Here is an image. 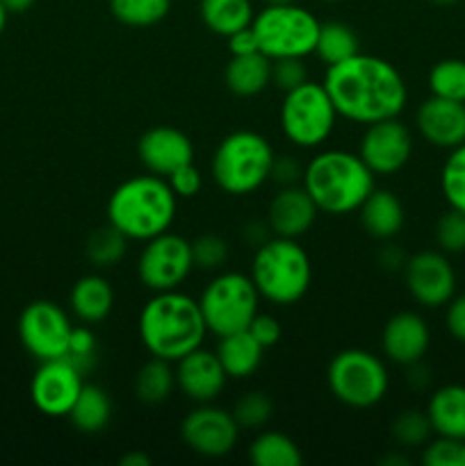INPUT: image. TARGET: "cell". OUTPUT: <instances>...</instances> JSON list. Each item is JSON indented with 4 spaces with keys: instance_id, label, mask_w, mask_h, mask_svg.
<instances>
[{
    "instance_id": "6da1fadb",
    "label": "cell",
    "mask_w": 465,
    "mask_h": 466,
    "mask_svg": "<svg viewBox=\"0 0 465 466\" xmlns=\"http://www.w3.org/2000/svg\"><path fill=\"white\" fill-rule=\"evenodd\" d=\"M322 85L336 105L337 116L360 126L397 118L408 103L401 73L377 55L358 53L333 64L326 68Z\"/></svg>"
},
{
    "instance_id": "7a4b0ae2",
    "label": "cell",
    "mask_w": 465,
    "mask_h": 466,
    "mask_svg": "<svg viewBox=\"0 0 465 466\" xmlns=\"http://www.w3.org/2000/svg\"><path fill=\"white\" fill-rule=\"evenodd\" d=\"M208 328L199 300L182 291H155L140 312V339L153 358L178 362L201 349Z\"/></svg>"
},
{
    "instance_id": "3957f363",
    "label": "cell",
    "mask_w": 465,
    "mask_h": 466,
    "mask_svg": "<svg viewBox=\"0 0 465 466\" xmlns=\"http://www.w3.org/2000/svg\"><path fill=\"white\" fill-rule=\"evenodd\" d=\"M178 196L167 177L135 176L121 182L108 200V223L128 241H149L171 228Z\"/></svg>"
},
{
    "instance_id": "277c9868",
    "label": "cell",
    "mask_w": 465,
    "mask_h": 466,
    "mask_svg": "<svg viewBox=\"0 0 465 466\" xmlns=\"http://www.w3.org/2000/svg\"><path fill=\"white\" fill-rule=\"evenodd\" d=\"M374 177L358 153L322 150L305 164L301 182L319 212L342 217L356 212L372 194Z\"/></svg>"
},
{
    "instance_id": "5b68a950",
    "label": "cell",
    "mask_w": 465,
    "mask_h": 466,
    "mask_svg": "<svg viewBox=\"0 0 465 466\" xmlns=\"http://www.w3.org/2000/svg\"><path fill=\"white\" fill-rule=\"evenodd\" d=\"M249 276L260 299L285 308L308 294L313 264L299 241L274 235L255 248Z\"/></svg>"
},
{
    "instance_id": "8992f818",
    "label": "cell",
    "mask_w": 465,
    "mask_h": 466,
    "mask_svg": "<svg viewBox=\"0 0 465 466\" xmlns=\"http://www.w3.org/2000/svg\"><path fill=\"white\" fill-rule=\"evenodd\" d=\"M274 148L253 130H235L219 141L210 162L214 182L228 196H249L272 176Z\"/></svg>"
},
{
    "instance_id": "52a82bcc",
    "label": "cell",
    "mask_w": 465,
    "mask_h": 466,
    "mask_svg": "<svg viewBox=\"0 0 465 466\" xmlns=\"http://www.w3.org/2000/svg\"><path fill=\"white\" fill-rule=\"evenodd\" d=\"M319 25L313 12L299 7L296 3L290 5H264L263 12H258L251 23V30L255 32L260 53L269 59L281 57H301L315 55Z\"/></svg>"
},
{
    "instance_id": "ba28073f",
    "label": "cell",
    "mask_w": 465,
    "mask_h": 466,
    "mask_svg": "<svg viewBox=\"0 0 465 466\" xmlns=\"http://www.w3.org/2000/svg\"><path fill=\"white\" fill-rule=\"evenodd\" d=\"M208 332L217 337L232 335L249 328L260 308V294L251 276L223 271L208 282L199 299Z\"/></svg>"
},
{
    "instance_id": "9c48e42d",
    "label": "cell",
    "mask_w": 465,
    "mask_h": 466,
    "mask_svg": "<svg viewBox=\"0 0 465 466\" xmlns=\"http://www.w3.org/2000/svg\"><path fill=\"white\" fill-rule=\"evenodd\" d=\"M326 382L333 399L351 410H367L381 403L390 385L386 364L363 349L340 350L328 364Z\"/></svg>"
},
{
    "instance_id": "30bf717a",
    "label": "cell",
    "mask_w": 465,
    "mask_h": 466,
    "mask_svg": "<svg viewBox=\"0 0 465 466\" xmlns=\"http://www.w3.org/2000/svg\"><path fill=\"white\" fill-rule=\"evenodd\" d=\"M278 118L290 144L299 148H319L336 127L337 109L322 82L305 80L283 96Z\"/></svg>"
},
{
    "instance_id": "8fae6325",
    "label": "cell",
    "mask_w": 465,
    "mask_h": 466,
    "mask_svg": "<svg viewBox=\"0 0 465 466\" xmlns=\"http://www.w3.org/2000/svg\"><path fill=\"white\" fill-rule=\"evenodd\" d=\"M144 244L137 262V276L141 285L150 291L178 289L194 268L191 241L167 230Z\"/></svg>"
},
{
    "instance_id": "7c38bea8",
    "label": "cell",
    "mask_w": 465,
    "mask_h": 466,
    "mask_svg": "<svg viewBox=\"0 0 465 466\" xmlns=\"http://www.w3.org/2000/svg\"><path fill=\"white\" fill-rule=\"evenodd\" d=\"M71 330L67 312L50 300H32L18 317V339L39 362L67 358Z\"/></svg>"
},
{
    "instance_id": "4fadbf2b",
    "label": "cell",
    "mask_w": 465,
    "mask_h": 466,
    "mask_svg": "<svg viewBox=\"0 0 465 466\" xmlns=\"http://www.w3.org/2000/svg\"><path fill=\"white\" fill-rule=\"evenodd\" d=\"M181 437L196 455L223 458L237 446L240 426L228 410L201 403L182 419Z\"/></svg>"
},
{
    "instance_id": "5bb4252c",
    "label": "cell",
    "mask_w": 465,
    "mask_h": 466,
    "mask_svg": "<svg viewBox=\"0 0 465 466\" xmlns=\"http://www.w3.org/2000/svg\"><path fill=\"white\" fill-rule=\"evenodd\" d=\"M406 289L415 303L436 309L456 294V273L442 250H419L404 264Z\"/></svg>"
},
{
    "instance_id": "9a60e30c",
    "label": "cell",
    "mask_w": 465,
    "mask_h": 466,
    "mask_svg": "<svg viewBox=\"0 0 465 466\" xmlns=\"http://www.w3.org/2000/svg\"><path fill=\"white\" fill-rule=\"evenodd\" d=\"M82 378L85 376L73 367V362L68 358L41 362V367L36 369L30 382L32 405H35L44 417H68L78 394H80L82 385H85Z\"/></svg>"
},
{
    "instance_id": "2e32d148",
    "label": "cell",
    "mask_w": 465,
    "mask_h": 466,
    "mask_svg": "<svg viewBox=\"0 0 465 466\" xmlns=\"http://www.w3.org/2000/svg\"><path fill=\"white\" fill-rule=\"evenodd\" d=\"M360 139L358 155L374 176H392L408 164L413 155V135L408 127L397 118H386L365 126Z\"/></svg>"
},
{
    "instance_id": "e0dca14e",
    "label": "cell",
    "mask_w": 465,
    "mask_h": 466,
    "mask_svg": "<svg viewBox=\"0 0 465 466\" xmlns=\"http://www.w3.org/2000/svg\"><path fill=\"white\" fill-rule=\"evenodd\" d=\"M137 155L146 171L160 177H169L181 167L194 162V144L178 127L155 126L140 137Z\"/></svg>"
},
{
    "instance_id": "ac0fdd59",
    "label": "cell",
    "mask_w": 465,
    "mask_h": 466,
    "mask_svg": "<svg viewBox=\"0 0 465 466\" xmlns=\"http://www.w3.org/2000/svg\"><path fill=\"white\" fill-rule=\"evenodd\" d=\"M419 137L436 148H456L465 144V103L450 98L424 100L415 114Z\"/></svg>"
},
{
    "instance_id": "d6986e66",
    "label": "cell",
    "mask_w": 465,
    "mask_h": 466,
    "mask_svg": "<svg viewBox=\"0 0 465 466\" xmlns=\"http://www.w3.org/2000/svg\"><path fill=\"white\" fill-rule=\"evenodd\" d=\"M226 371L217 353L196 349L176 362V387L191 403H212L226 387Z\"/></svg>"
},
{
    "instance_id": "ffe728a7",
    "label": "cell",
    "mask_w": 465,
    "mask_h": 466,
    "mask_svg": "<svg viewBox=\"0 0 465 466\" xmlns=\"http://www.w3.org/2000/svg\"><path fill=\"white\" fill-rule=\"evenodd\" d=\"M431 344V330L418 312H397L383 326L381 349L399 367L419 362Z\"/></svg>"
},
{
    "instance_id": "44dd1931",
    "label": "cell",
    "mask_w": 465,
    "mask_h": 466,
    "mask_svg": "<svg viewBox=\"0 0 465 466\" xmlns=\"http://www.w3.org/2000/svg\"><path fill=\"white\" fill-rule=\"evenodd\" d=\"M317 205L310 198L304 185L281 187L269 200L267 208V226L272 235L287 237V239H299L301 235L313 228L317 218Z\"/></svg>"
},
{
    "instance_id": "7402d4cb",
    "label": "cell",
    "mask_w": 465,
    "mask_h": 466,
    "mask_svg": "<svg viewBox=\"0 0 465 466\" xmlns=\"http://www.w3.org/2000/svg\"><path fill=\"white\" fill-rule=\"evenodd\" d=\"M358 212L365 232L378 241H390L404 228V205L388 189H377L374 187L372 194L358 208Z\"/></svg>"
},
{
    "instance_id": "603a6c76",
    "label": "cell",
    "mask_w": 465,
    "mask_h": 466,
    "mask_svg": "<svg viewBox=\"0 0 465 466\" xmlns=\"http://www.w3.org/2000/svg\"><path fill=\"white\" fill-rule=\"evenodd\" d=\"M427 417L436 435L465 440V385H445L433 391Z\"/></svg>"
},
{
    "instance_id": "cb8c5ba5",
    "label": "cell",
    "mask_w": 465,
    "mask_h": 466,
    "mask_svg": "<svg viewBox=\"0 0 465 466\" xmlns=\"http://www.w3.org/2000/svg\"><path fill=\"white\" fill-rule=\"evenodd\" d=\"M114 308V289L103 276H82L71 289V309L82 323L96 326L105 321Z\"/></svg>"
},
{
    "instance_id": "d4e9b609",
    "label": "cell",
    "mask_w": 465,
    "mask_h": 466,
    "mask_svg": "<svg viewBox=\"0 0 465 466\" xmlns=\"http://www.w3.org/2000/svg\"><path fill=\"white\" fill-rule=\"evenodd\" d=\"M223 80H226L228 91L240 98L263 94L272 85V59L263 53L235 55L228 62Z\"/></svg>"
},
{
    "instance_id": "484cf974",
    "label": "cell",
    "mask_w": 465,
    "mask_h": 466,
    "mask_svg": "<svg viewBox=\"0 0 465 466\" xmlns=\"http://www.w3.org/2000/svg\"><path fill=\"white\" fill-rule=\"evenodd\" d=\"M214 353H217L226 376L232 380H242V378H249L251 373L258 371L264 349L253 339L249 330H240L219 337V346Z\"/></svg>"
},
{
    "instance_id": "4316f807",
    "label": "cell",
    "mask_w": 465,
    "mask_h": 466,
    "mask_svg": "<svg viewBox=\"0 0 465 466\" xmlns=\"http://www.w3.org/2000/svg\"><path fill=\"white\" fill-rule=\"evenodd\" d=\"M251 0H201V21L210 32L231 36L253 23Z\"/></svg>"
},
{
    "instance_id": "83f0119b",
    "label": "cell",
    "mask_w": 465,
    "mask_h": 466,
    "mask_svg": "<svg viewBox=\"0 0 465 466\" xmlns=\"http://www.w3.org/2000/svg\"><path fill=\"white\" fill-rule=\"evenodd\" d=\"M109 417H112V403H109V396L105 394L103 387L85 382L71 412H68L73 428L85 432V435H96V432L108 428Z\"/></svg>"
},
{
    "instance_id": "f1b7e54d",
    "label": "cell",
    "mask_w": 465,
    "mask_h": 466,
    "mask_svg": "<svg viewBox=\"0 0 465 466\" xmlns=\"http://www.w3.org/2000/svg\"><path fill=\"white\" fill-rule=\"evenodd\" d=\"M358 53L360 41L354 27L342 21H326L319 25L317 44H315V55L319 57V62L333 66V64L345 62Z\"/></svg>"
},
{
    "instance_id": "f546056e",
    "label": "cell",
    "mask_w": 465,
    "mask_h": 466,
    "mask_svg": "<svg viewBox=\"0 0 465 466\" xmlns=\"http://www.w3.org/2000/svg\"><path fill=\"white\" fill-rule=\"evenodd\" d=\"M176 390V369L171 362L160 358H150L141 364L135 376V394L141 403L160 405L169 399Z\"/></svg>"
},
{
    "instance_id": "4dcf8cb0",
    "label": "cell",
    "mask_w": 465,
    "mask_h": 466,
    "mask_svg": "<svg viewBox=\"0 0 465 466\" xmlns=\"http://www.w3.org/2000/svg\"><path fill=\"white\" fill-rule=\"evenodd\" d=\"M249 460L255 466H301L304 455L287 435L276 431H264L251 441Z\"/></svg>"
},
{
    "instance_id": "1f68e13d",
    "label": "cell",
    "mask_w": 465,
    "mask_h": 466,
    "mask_svg": "<svg viewBox=\"0 0 465 466\" xmlns=\"http://www.w3.org/2000/svg\"><path fill=\"white\" fill-rule=\"evenodd\" d=\"M128 248V237H123L112 223L108 226H100L87 237L85 244V255L94 267H114L117 262H121L123 255Z\"/></svg>"
},
{
    "instance_id": "d6a6232c",
    "label": "cell",
    "mask_w": 465,
    "mask_h": 466,
    "mask_svg": "<svg viewBox=\"0 0 465 466\" xmlns=\"http://www.w3.org/2000/svg\"><path fill=\"white\" fill-rule=\"evenodd\" d=\"M171 9V0H109V12L128 27H150Z\"/></svg>"
},
{
    "instance_id": "836d02e7",
    "label": "cell",
    "mask_w": 465,
    "mask_h": 466,
    "mask_svg": "<svg viewBox=\"0 0 465 466\" xmlns=\"http://www.w3.org/2000/svg\"><path fill=\"white\" fill-rule=\"evenodd\" d=\"M429 89L438 98L465 103V59H440L429 71Z\"/></svg>"
},
{
    "instance_id": "e575fe53",
    "label": "cell",
    "mask_w": 465,
    "mask_h": 466,
    "mask_svg": "<svg viewBox=\"0 0 465 466\" xmlns=\"http://www.w3.org/2000/svg\"><path fill=\"white\" fill-rule=\"evenodd\" d=\"M390 435L404 449H418L429 441L433 435L431 421L427 417V410H404L397 414L390 423Z\"/></svg>"
},
{
    "instance_id": "d590c367",
    "label": "cell",
    "mask_w": 465,
    "mask_h": 466,
    "mask_svg": "<svg viewBox=\"0 0 465 466\" xmlns=\"http://www.w3.org/2000/svg\"><path fill=\"white\" fill-rule=\"evenodd\" d=\"M440 189L447 205L465 214V144L451 148L440 171Z\"/></svg>"
},
{
    "instance_id": "8d00e7d4",
    "label": "cell",
    "mask_w": 465,
    "mask_h": 466,
    "mask_svg": "<svg viewBox=\"0 0 465 466\" xmlns=\"http://www.w3.org/2000/svg\"><path fill=\"white\" fill-rule=\"evenodd\" d=\"M232 419L240 431H260L269 423L274 414V403L264 391H246L237 403L232 405Z\"/></svg>"
},
{
    "instance_id": "74e56055",
    "label": "cell",
    "mask_w": 465,
    "mask_h": 466,
    "mask_svg": "<svg viewBox=\"0 0 465 466\" xmlns=\"http://www.w3.org/2000/svg\"><path fill=\"white\" fill-rule=\"evenodd\" d=\"M191 258H194V268L201 271H219L231 258V248L219 235H201L191 241Z\"/></svg>"
},
{
    "instance_id": "f35d334b",
    "label": "cell",
    "mask_w": 465,
    "mask_h": 466,
    "mask_svg": "<svg viewBox=\"0 0 465 466\" xmlns=\"http://www.w3.org/2000/svg\"><path fill=\"white\" fill-rule=\"evenodd\" d=\"M436 244L445 255L465 253V214L447 209L436 223Z\"/></svg>"
},
{
    "instance_id": "ab89813d",
    "label": "cell",
    "mask_w": 465,
    "mask_h": 466,
    "mask_svg": "<svg viewBox=\"0 0 465 466\" xmlns=\"http://www.w3.org/2000/svg\"><path fill=\"white\" fill-rule=\"evenodd\" d=\"M424 466H465V440L440 437L427 441L422 453Z\"/></svg>"
},
{
    "instance_id": "60d3db41",
    "label": "cell",
    "mask_w": 465,
    "mask_h": 466,
    "mask_svg": "<svg viewBox=\"0 0 465 466\" xmlns=\"http://www.w3.org/2000/svg\"><path fill=\"white\" fill-rule=\"evenodd\" d=\"M67 358L71 360L73 367H76L82 376H87V373L96 367V337L94 332L87 328V323L73 326Z\"/></svg>"
},
{
    "instance_id": "b9f144b4",
    "label": "cell",
    "mask_w": 465,
    "mask_h": 466,
    "mask_svg": "<svg viewBox=\"0 0 465 466\" xmlns=\"http://www.w3.org/2000/svg\"><path fill=\"white\" fill-rule=\"evenodd\" d=\"M308 80V68L301 57H281L272 59V85L283 94L296 89Z\"/></svg>"
},
{
    "instance_id": "7bdbcfd3",
    "label": "cell",
    "mask_w": 465,
    "mask_h": 466,
    "mask_svg": "<svg viewBox=\"0 0 465 466\" xmlns=\"http://www.w3.org/2000/svg\"><path fill=\"white\" fill-rule=\"evenodd\" d=\"M167 182L178 198H191V196H196L201 191L203 177H201V171L194 167V162H191L181 167L178 171H173L171 176L167 177Z\"/></svg>"
},
{
    "instance_id": "ee69618b",
    "label": "cell",
    "mask_w": 465,
    "mask_h": 466,
    "mask_svg": "<svg viewBox=\"0 0 465 466\" xmlns=\"http://www.w3.org/2000/svg\"><path fill=\"white\" fill-rule=\"evenodd\" d=\"M246 330L253 335V339L258 341L263 349H272V346L278 344V339H281L283 330H281V323L276 321L274 317H269V314H255L253 321L249 323V328Z\"/></svg>"
},
{
    "instance_id": "f6af8a7d",
    "label": "cell",
    "mask_w": 465,
    "mask_h": 466,
    "mask_svg": "<svg viewBox=\"0 0 465 466\" xmlns=\"http://www.w3.org/2000/svg\"><path fill=\"white\" fill-rule=\"evenodd\" d=\"M301 177H304V168H301V164L296 162L294 157H287V155H276V157H274L269 180H274L281 187H290L296 185Z\"/></svg>"
},
{
    "instance_id": "bcb514c9",
    "label": "cell",
    "mask_w": 465,
    "mask_h": 466,
    "mask_svg": "<svg viewBox=\"0 0 465 466\" xmlns=\"http://www.w3.org/2000/svg\"><path fill=\"white\" fill-rule=\"evenodd\" d=\"M445 323L450 335L454 337L456 341H460V344H465V294L454 296V299L447 303Z\"/></svg>"
},
{
    "instance_id": "7dc6e473",
    "label": "cell",
    "mask_w": 465,
    "mask_h": 466,
    "mask_svg": "<svg viewBox=\"0 0 465 466\" xmlns=\"http://www.w3.org/2000/svg\"><path fill=\"white\" fill-rule=\"evenodd\" d=\"M228 39V50H231V57L235 55H251V53H260L258 48V39H255V32L249 27L244 30L235 32V35L226 36Z\"/></svg>"
},
{
    "instance_id": "c3c4849f",
    "label": "cell",
    "mask_w": 465,
    "mask_h": 466,
    "mask_svg": "<svg viewBox=\"0 0 465 466\" xmlns=\"http://www.w3.org/2000/svg\"><path fill=\"white\" fill-rule=\"evenodd\" d=\"M408 373H406V382H408L413 390H427L429 382H431V373H429V369L424 367L422 360L415 364H408Z\"/></svg>"
},
{
    "instance_id": "681fc988",
    "label": "cell",
    "mask_w": 465,
    "mask_h": 466,
    "mask_svg": "<svg viewBox=\"0 0 465 466\" xmlns=\"http://www.w3.org/2000/svg\"><path fill=\"white\" fill-rule=\"evenodd\" d=\"M272 237V230H269L267 221L264 223H249V226L244 228V239L246 244H251L253 248H258V246H263L264 241Z\"/></svg>"
},
{
    "instance_id": "f907efd6",
    "label": "cell",
    "mask_w": 465,
    "mask_h": 466,
    "mask_svg": "<svg viewBox=\"0 0 465 466\" xmlns=\"http://www.w3.org/2000/svg\"><path fill=\"white\" fill-rule=\"evenodd\" d=\"M378 262H381V267L388 268V271H397V268H404L406 259L395 246H388V248H383V253L378 255Z\"/></svg>"
},
{
    "instance_id": "816d5d0a",
    "label": "cell",
    "mask_w": 465,
    "mask_h": 466,
    "mask_svg": "<svg viewBox=\"0 0 465 466\" xmlns=\"http://www.w3.org/2000/svg\"><path fill=\"white\" fill-rule=\"evenodd\" d=\"M3 5L9 14H23L35 5V0H3Z\"/></svg>"
},
{
    "instance_id": "f5cc1de1",
    "label": "cell",
    "mask_w": 465,
    "mask_h": 466,
    "mask_svg": "<svg viewBox=\"0 0 465 466\" xmlns=\"http://www.w3.org/2000/svg\"><path fill=\"white\" fill-rule=\"evenodd\" d=\"M123 466H149L150 458H146L144 453H128L121 458Z\"/></svg>"
},
{
    "instance_id": "db71d44e",
    "label": "cell",
    "mask_w": 465,
    "mask_h": 466,
    "mask_svg": "<svg viewBox=\"0 0 465 466\" xmlns=\"http://www.w3.org/2000/svg\"><path fill=\"white\" fill-rule=\"evenodd\" d=\"M381 464H388V466H395V464H408V460L401 458V455H388V458L381 460Z\"/></svg>"
},
{
    "instance_id": "11a10c76",
    "label": "cell",
    "mask_w": 465,
    "mask_h": 466,
    "mask_svg": "<svg viewBox=\"0 0 465 466\" xmlns=\"http://www.w3.org/2000/svg\"><path fill=\"white\" fill-rule=\"evenodd\" d=\"M7 9H5V5H3V0H0V35H3V30H5V25H7Z\"/></svg>"
},
{
    "instance_id": "9f6ffc18",
    "label": "cell",
    "mask_w": 465,
    "mask_h": 466,
    "mask_svg": "<svg viewBox=\"0 0 465 466\" xmlns=\"http://www.w3.org/2000/svg\"><path fill=\"white\" fill-rule=\"evenodd\" d=\"M296 3V0H264V5H290Z\"/></svg>"
},
{
    "instance_id": "6f0895ef",
    "label": "cell",
    "mask_w": 465,
    "mask_h": 466,
    "mask_svg": "<svg viewBox=\"0 0 465 466\" xmlns=\"http://www.w3.org/2000/svg\"><path fill=\"white\" fill-rule=\"evenodd\" d=\"M433 5H442V7H445V5H454V3H459V0H431Z\"/></svg>"
},
{
    "instance_id": "680465c9",
    "label": "cell",
    "mask_w": 465,
    "mask_h": 466,
    "mask_svg": "<svg viewBox=\"0 0 465 466\" xmlns=\"http://www.w3.org/2000/svg\"><path fill=\"white\" fill-rule=\"evenodd\" d=\"M322 3H345V0H322Z\"/></svg>"
}]
</instances>
